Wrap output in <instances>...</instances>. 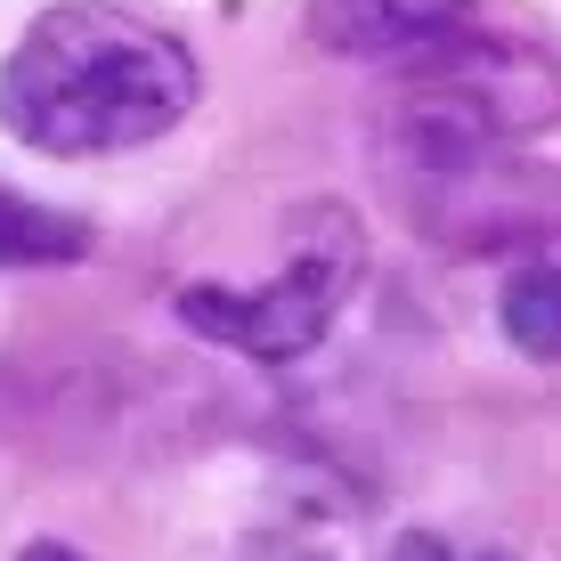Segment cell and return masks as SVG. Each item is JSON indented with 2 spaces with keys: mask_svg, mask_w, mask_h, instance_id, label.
<instances>
[{
  "mask_svg": "<svg viewBox=\"0 0 561 561\" xmlns=\"http://www.w3.org/2000/svg\"><path fill=\"white\" fill-rule=\"evenodd\" d=\"M496 318H505V342L529 366L561 358V268H553V253H529L513 268L505 294H496Z\"/></svg>",
  "mask_w": 561,
  "mask_h": 561,
  "instance_id": "cell-6",
  "label": "cell"
},
{
  "mask_svg": "<svg viewBox=\"0 0 561 561\" xmlns=\"http://www.w3.org/2000/svg\"><path fill=\"white\" fill-rule=\"evenodd\" d=\"M285 561H309V553H285Z\"/></svg>",
  "mask_w": 561,
  "mask_h": 561,
  "instance_id": "cell-9",
  "label": "cell"
},
{
  "mask_svg": "<svg viewBox=\"0 0 561 561\" xmlns=\"http://www.w3.org/2000/svg\"><path fill=\"white\" fill-rule=\"evenodd\" d=\"M391 561H505V553H456L448 537H432V529H408L391 546Z\"/></svg>",
  "mask_w": 561,
  "mask_h": 561,
  "instance_id": "cell-7",
  "label": "cell"
},
{
  "mask_svg": "<svg viewBox=\"0 0 561 561\" xmlns=\"http://www.w3.org/2000/svg\"><path fill=\"white\" fill-rule=\"evenodd\" d=\"M415 66L423 82L391 106L382 130V171L399 204L439 244H472V204H505V220L529 228V171H520V139L537 130L529 106H505V90L489 73H463L456 49Z\"/></svg>",
  "mask_w": 561,
  "mask_h": 561,
  "instance_id": "cell-2",
  "label": "cell"
},
{
  "mask_svg": "<svg viewBox=\"0 0 561 561\" xmlns=\"http://www.w3.org/2000/svg\"><path fill=\"white\" fill-rule=\"evenodd\" d=\"M90 253H99V228L82 211L0 187V268H82Z\"/></svg>",
  "mask_w": 561,
  "mask_h": 561,
  "instance_id": "cell-5",
  "label": "cell"
},
{
  "mask_svg": "<svg viewBox=\"0 0 561 561\" xmlns=\"http://www.w3.org/2000/svg\"><path fill=\"white\" fill-rule=\"evenodd\" d=\"M16 561H90V553H73V546H57V537H33Z\"/></svg>",
  "mask_w": 561,
  "mask_h": 561,
  "instance_id": "cell-8",
  "label": "cell"
},
{
  "mask_svg": "<svg viewBox=\"0 0 561 561\" xmlns=\"http://www.w3.org/2000/svg\"><path fill=\"white\" fill-rule=\"evenodd\" d=\"M358 285H366L358 211L342 196H301L285 211V261L268 268L261 285H180L171 309H180L187 334L220 342V351H237V358L294 366L334 334L342 301H351Z\"/></svg>",
  "mask_w": 561,
  "mask_h": 561,
  "instance_id": "cell-3",
  "label": "cell"
},
{
  "mask_svg": "<svg viewBox=\"0 0 561 561\" xmlns=\"http://www.w3.org/2000/svg\"><path fill=\"white\" fill-rule=\"evenodd\" d=\"M472 33V0H309V42L325 57H439Z\"/></svg>",
  "mask_w": 561,
  "mask_h": 561,
  "instance_id": "cell-4",
  "label": "cell"
},
{
  "mask_svg": "<svg viewBox=\"0 0 561 561\" xmlns=\"http://www.w3.org/2000/svg\"><path fill=\"white\" fill-rule=\"evenodd\" d=\"M196 49L123 0H49L0 66V130L49 163L154 147L196 114Z\"/></svg>",
  "mask_w": 561,
  "mask_h": 561,
  "instance_id": "cell-1",
  "label": "cell"
}]
</instances>
